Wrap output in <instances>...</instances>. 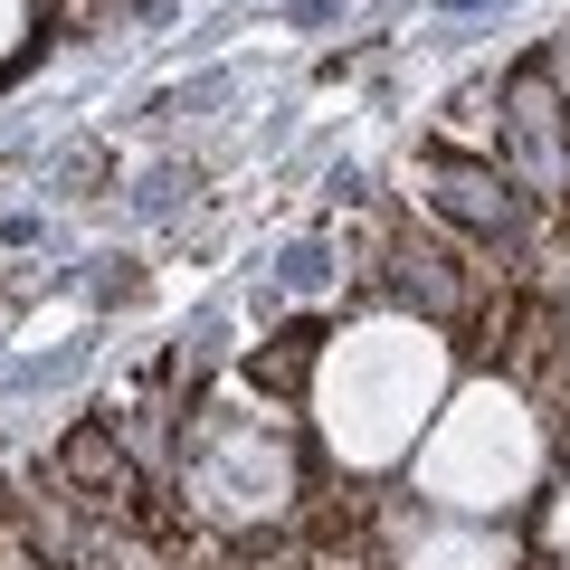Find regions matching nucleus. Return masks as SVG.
<instances>
[{
	"label": "nucleus",
	"instance_id": "1",
	"mask_svg": "<svg viewBox=\"0 0 570 570\" xmlns=\"http://www.w3.org/2000/svg\"><path fill=\"white\" fill-rule=\"evenodd\" d=\"M419 209L438 228H456V238H475L485 257H513V276H523V247L542 238V209L513 190V171L494 163V153H428L419 163Z\"/></svg>",
	"mask_w": 570,
	"mask_h": 570
},
{
	"label": "nucleus",
	"instance_id": "2",
	"mask_svg": "<svg viewBox=\"0 0 570 570\" xmlns=\"http://www.w3.org/2000/svg\"><path fill=\"white\" fill-rule=\"evenodd\" d=\"M371 257H381L371 276H381L409 314H428V324H448V333H466L475 314H485V295L504 285V266L475 238H456V228H390Z\"/></svg>",
	"mask_w": 570,
	"mask_h": 570
},
{
	"label": "nucleus",
	"instance_id": "3",
	"mask_svg": "<svg viewBox=\"0 0 570 570\" xmlns=\"http://www.w3.org/2000/svg\"><path fill=\"white\" fill-rule=\"evenodd\" d=\"M494 163L513 171V190H523L532 209H542V228H570V96L551 86V67H513L504 105H494Z\"/></svg>",
	"mask_w": 570,
	"mask_h": 570
},
{
	"label": "nucleus",
	"instance_id": "4",
	"mask_svg": "<svg viewBox=\"0 0 570 570\" xmlns=\"http://www.w3.org/2000/svg\"><path fill=\"white\" fill-rule=\"evenodd\" d=\"M58 485L77 494V504H105V513H124V523H134L142 466H134V448L115 438V419H77V428L58 438Z\"/></svg>",
	"mask_w": 570,
	"mask_h": 570
},
{
	"label": "nucleus",
	"instance_id": "5",
	"mask_svg": "<svg viewBox=\"0 0 570 570\" xmlns=\"http://www.w3.org/2000/svg\"><path fill=\"white\" fill-rule=\"evenodd\" d=\"M314 352H324V333H314V324H295V333H276V343H266L257 362H247V381H257V390H276V400H305Z\"/></svg>",
	"mask_w": 570,
	"mask_h": 570
},
{
	"label": "nucleus",
	"instance_id": "6",
	"mask_svg": "<svg viewBox=\"0 0 570 570\" xmlns=\"http://www.w3.org/2000/svg\"><path fill=\"white\" fill-rule=\"evenodd\" d=\"M0 570H10V551H0Z\"/></svg>",
	"mask_w": 570,
	"mask_h": 570
}]
</instances>
